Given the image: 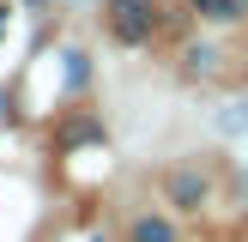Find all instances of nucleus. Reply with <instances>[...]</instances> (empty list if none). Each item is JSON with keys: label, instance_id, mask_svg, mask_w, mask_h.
I'll return each instance as SVG.
<instances>
[{"label": "nucleus", "instance_id": "obj_2", "mask_svg": "<svg viewBox=\"0 0 248 242\" xmlns=\"http://www.w3.org/2000/svg\"><path fill=\"white\" fill-rule=\"evenodd\" d=\"M170 200L176 206H200L206 200V176L200 169H176V176H170Z\"/></svg>", "mask_w": 248, "mask_h": 242}, {"label": "nucleus", "instance_id": "obj_1", "mask_svg": "<svg viewBox=\"0 0 248 242\" xmlns=\"http://www.w3.org/2000/svg\"><path fill=\"white\" fill-rule=\"evenodd\" d=\"M109 30L121 43H145L152 36V0H109Z\"/></svg>", "mask_w": 248, "mask_h": 242}, {"label": "nucleus", "instance_id": "obj_5", "mask_svg": "<svg viewBox=\"0 0 248 242\" xmlns=\"http://www.w3.org/2000/svg\"><path fill=\"white\" fill-rule=\"evenodd\" d=\"M206 67H212V48H188V73H194V79H200Z\"/></svg>", "mask_w": 248, "mask_h": 242}, {"label": "nucleus", "instance_id": "obj_4", "mask_svg": "<svg viewBox=\"0 0 248 242\" xmlns=\"http://www.w3.org/2000/svg\"><path fill=\"white\" fill-rule=\"evenodd\" d=\"M194 6H200V12H206V18H212V24H230V18H248V12H242V0H194Z\"/></svg>", "mask_w": 248, "mask_h": 242}, {"label": "nucleus", "instance_id": "obj_3", "mask_svg": "<svg viewBox=\"0 0 248 242\" xmlns=\"http://www.w3.org/2000/svg\"><path fill=\"white\" fill-rule=\"evenodd\" d=\"M133 242H176V224L157 218V212H145V218H133Z\"/></svg>", "mask_w": 248, "mask_h": 242}, {"label": "nucleus", "instance_id": "obj_6", "mask_svg": "<svg viewBox=\"0 0 248 242\" xmlns=\"http://www.w3.org/2000/svg\"><path fill=\"white\" fill-rule=\"evenodd\" d=\"M242 12H248V0H242Z\"/></svg>", "mask_w": 248, "mask_h": 242}]
</instances>
